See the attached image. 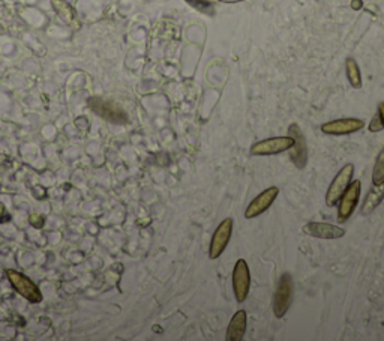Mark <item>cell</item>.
Wrapping results in <instances>:
<instances>
[{
    "instance_id": "obj_1",
    "label": "cell",
    "mask_w": 384,
    "mask_h": 341,
    "mask_svg": "<svg viewBox=\"0 0 384 341\" xmlns=\"http://www.w3.org/2000/svg\"><path fill=\"white\" fill-rule=\"evenodd\" d=\"M293 292H295V283L290 274H282L277 287L275 296H273V313L278 319H282L287 314L293 302Z\"/></svg>"
},
{
    "instance_id": "obj_2",
    "label": "cell",
    "mask_w": 384,
    "mask_h": 341,
    "mask_svg": "<svg viewBox=\"0 0 384 341\" xmlns=\"http://www.w3.org/2000/svg\"><path fill=\"white\" fill-rule=\"evenodd\" d=\"M6 274L14 289L20 293L23 298L33 304H38L42 301V293L40 290V287L36 286L29 277H26L17 271H12V269L6 271Z\"/></svg>"
},
{
    "instance_id": "obj_3",
    "label": "cell",
    "mask_w": 384,
    "mask_h": 341,
    "mask_svg": "<svg viewBox=\"0 0 384 341\" xmlns=\"http://www.w3.org/2000/svg\"><path fill=\"white\" fill-rule=\"evenodd\" d=\"M354 175V166L353 164H347L344 166L338 175L333 177V181L329 186L327 194H326V204L327 206H335L340 202L341 195L344 194V191L347 190V186L350 185L351 177Z\"/></svg>"
},
{
    "instance_id": "obj_4",
    "label": "cell",
    "mask_w": 384,
    "mask_h": 341,
    "mask_svg": "<svg viewBox=\"0 0 384 341\" xmlns=\"http://www.w3.org/2000/svg\"><path fill=\"white\" fill-rule=\"evenodd\" d=\"M295 145V139L287 136V137H272L254 143L251 148V154L252 155H260V157H266V155H278L281 152L290 150Z\"/></svg>"
},
{
    "instance_id": "obj_5",
    "label": "cell",
    "mask_w": 384,
    "mask_h": 341,
    "mask_svg": "<svg viewBox=\"0 0 384 341\" xmlns=\"http://www.w3.org/2000/svg\"><path fill=\"white\" fill-rule=\"evenodd\" d=\"M251 284V274L248 263L243 259H239L233 269V290L237 302H243L248 298Z\"/></svg>"
},
{
    "instance_id": "obj_6",
    "label": "cell",
    "mask_w": 384,
    "mask_h": 341,
    "mask_svg": "<svg viewBox=\"0 0 384 341\" xmlns=\"http://www.w3.org/2000/svg\"><path fill=\"white\" fill-rule=\"evenodd\" d=\"M233 226H234L233 220L225 218L216 227L213 236H212V241H210V247H209V257L212 260L218 259L225 251L228 242H230V238L233 235Z\"/></svg>"
},
{
    "instance_id": "obj_7",
    "label": "cell",
    "mask_w": 384,
    "mask_h": 341,
    "mask_svg": "<svg viewBox=\"0 0 384 341\" xmlns=\"http://www.w3.org/2000/svg\"><path fill=\"white\" fill-rule=\"evenodd\" d=\"M360 190H362V184L360 181H354L350 182V185L347 186V190L341 195L340 199V211H338V221L345 222L351 217V213L354 212L356 206H358L359 197H360Z\"/></svg>"
},
{
    "instance_id": "obj_8",
    "label": "cell",
    "mask_w": 384,
    "mask_h": 341,
    "mask_svg": "<svg viewBox=\"0 0 384 341\" xmlns=\"http://www.w3.org/2000/svg\"><path fill=\"white\" fill-rule=\"evenodd\" d=\"M279 194V188L278 186H270L268 190H264L263 193H260L255 199L250 203L248 208L245 211V218H255L259 217V215L266 212L270 206L273 204V202L277 200V197Z\"/></svg>"
},
{
    "instance_id": "obj_9",
    "label": "cell",
    "mask_w": 384,
    "mask_h": 341,
    "mask_svg": "<svg viewBox=\"0 0 384 341\" xmlns=\"http://www.w3.org/2000/svg\"><path fill=\"white\" fill-rule=\"evenodd\" d=\"M365 127V122L358 118H345L336 119L332 122H327L322 125V131L324 134H331V136H345V134L358 132Z\"/></svg>"
},
{
    "instance_id": "obj_10",
    "label": "cell",
    "mask_w": 384,
    "mask_h": 341,
    "mask_svg": "<svg viewBox=\"0 0 384 341\" xmlns=\"http://www.w3.org/2000/svg\"><path fill=\"white\" fill-rule=\"evenodd\" d=\"M288 132H290V137L295 139V145H293V150H291V161L295 163L296 167L304 168L308 163L306 140L304 132L300 131V127L297 123H291Z\"/></svg>"
},
{
    "instance_id": "obj_11",
    "label": "cell",
    "mask_w": 384,
    "mask_h": 341,
    "mask_svg": "<svg viewBox=\"0 0 384 341\" xmlns=\"http://www.w3.org/2000/svg\"><path fill=\"white\" fill-rule=\"evenodd\" d=\"M304 231L306 235L317 238V239H340L345 235L342 227L333 226L329 222H308L305 224Z\"/></svg>"
},
{
    "instance_id": "obj_12",
    "label": "cell",
    "mask_w": 384,
    "mask_h": 341,
    "mask_svg": "<svg viewBox=\"0 0 384 341\" xmlns=\"http://www.w3.org/2000/svg\"><path fill=\"white\" fill-rule=\"evenodd\" d=\"M246 322H248L246 311L245 310L236 311L227 329V341H241L246 332Z\"/></svg>"
},
{
    "instance_id": "obj_13",
    "label": "cell",
    "mask_w": 384,
    "mask_h": 341,
    "mask_svg": "<svg viewBox=\"0 0 384 341\" xmlns=\"http://www.w3.org/2000/svg\"><path fill=\"white\" fill-rule=\"evenodd\" d=\"M90 107H92L94 112H96V113H99L101 116H103L104 119H110V121H114V122L126 121V114L121 109H117V107L112 105L110 103L99 100V98H98V100H96V98L90 100Z\"/></svg>"
},
{
    "instance_id": "obj_14",
    "label": "cell",
    "mask_w": 384,
    "mask_h": 341,
    "mask_svg": "<svg viewBox=\"0 0 384 341\" xmlns=\"http://www.w3.org/2000/svg\"><path fill=\"white\" fill-rule=\"evenodd\" d=\"M383 199H384V182L380 185H374L371 188L367 199H365V202L362 204V213L363 215L372 213L378 208V204L383 202Z\"/></svg>"
},
{
    "instance_id": "obj_15",
    "label": "cell",
    "mask_w": 384,
    "mask_h": 341,
    "mask_svg": "<svg viewBox=\"0 0 384 341\" xmlns=\"http://www.w3.org/2000/svg\"><path fill=\"white\" fill-rule=\"evenodd\" d=\"M345 71H347V78H349L350 85L354 89H360L362 87V74L358 62H356L353 58H349L345 62Z\"/></svg>"
},
{
    "instance_id": "obj_16",
    "label": "cell",
    "mask_w": 384,
    "mask_h": 341,
    "mask_svg": "<svg viewBox=\"0 0 384 341\" xmlns=\"http://www.w3.org/2000/svg\"><path fill=\"white\" fill-rule=\"evenodd\" d=\"M53 5H54V8H56L60 19L65 20L69 26L77 24V17H76L74 11H72V8L65 2V0H53Z\"/></svg>"
},
{
    "instance_id": "obj_17",
    "label": "cell",
    "mask_w": 384,
    "mask_h": 341,
    "mask_svg": "<svg viewBox=\"0 0 384 341\" xmlns=\"http://www.w3.org/2000/svg\"><path fill=\"white\" fill-rule=\"evenodd\" d=\"M383 182H384V146L380 150L376 166H374V170H372V184L380 185Z\"/></svg>"
},
{
    "instance_id": "obj_18",
    "label": "cell",
    "mask_w": 384,
    "mask_h": 341,
    "mask_svg": "<svg viewBox=\"0 0 384 341\" xmlns=\"http://www.w3.org/2000/svg\"><path fill=\"white\" fill-rule=\"evenodd\" d=\"M188 3L191 5H194L195 8H198V10L201 11H206L207 8H210V10H212V6L219 2V0H186Z\"/></svg>"
},
{
    "instance_id": "obj_19",
    "label": "cell",
    "mask_w": 384,
    "mask_h": 341,
    "mask_svg": "<svg viewBox=\"0 0 384 341\" xmlns=\"http://www.w3.org/2000/svg\"><path fill=\"white\" fill-rule=\"evenodd\" d=\"M381 128H383V123H381V119H380V116L377 113L376 118H374L369 123V131L371 132H378V131H381Z\"/></svg>"
},
{
    "instance_id": "obj_20",
    "label": "cell",
    "mask_w": 384,
    "mask_h": 341,
    "mask_svg": "<svg viewBox=\"0 0 384 341\" xmlns=\"http://www.w3.org/2000/svg\"><path fill=\"white\" fill-rule=\"evenodd\" d=\"M378 116H380L381 123H383V128H384V103H381V104L378 105Z\"/></svg>"
},
{
    "instance_id": "obj_21",
    "label": "cell",
    "mask_w": 384,
    "mask_h": 341,
    "mask_svg": "<svg viewBox=\"0 0 384 341\" xmlns=\"http://www.w3.org/2000/svg\"><path fill=\"white\" fill-rule=\"evenodd\" d=\"M351 8H353V10H360V8H362V0H353Z\"/></svg>"
},
{
    "instance_id": "obj_22",
    "label": "cell",
    "mask_w": 384,
    "mask_h": 341,
    "mask_svg": "<svg viewBox=\"0 0 384 341\" xmlns=\"http://www.w3.org/2000/svg\"><path fill=\"white\" fill-rule=\"evenodd\" d=\"M219 2H222V3H239V2H245V0H219Z\"/></svg>"
}]
</instances>
